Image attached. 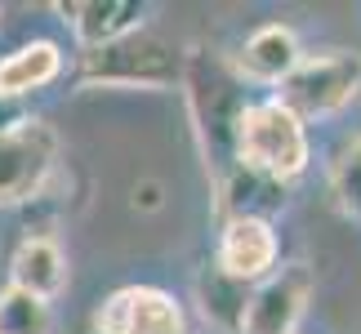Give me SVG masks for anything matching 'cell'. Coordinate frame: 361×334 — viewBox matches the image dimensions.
<instances>
[{
    "label": "cell",
    "instance_id": "obj_1",
    "mask_svg": "<svg viewBox=\"0 0 361 334\" xmlns=\"http://www.w3.org/2000/svg\"><path fill=\"white\" fill-rule=\"evenodd\" d=\"M183 99L192 116V134H197L205 174L224 178L237 161V125L241 111L250 107V85L237 76V67L228 63V54H219L210 45H192L183 49Z\"/></svg>",
    "mask_w": 361,
    "mask_h": 334
},
{
    "label": "cell",
    "instance_id": "obj_2",
    "mask_svg": "<svg viewBox=\"0 0 361 334\" xmlns=\"http://www.w3.org/2000/svg\"><path fill=\"white\" fill-rule=\"evenodd\" d=\"M76 80L85 89H178L183 85V49L170 36L138 27V32L99 49H80Z\"/></svg>",
    "mask_w": 361,
    "mask_h": 334
},
{
    "label": "cell",
    "instance_id": "obj_3",
    "mask_svg": "<svg viewBox=\"0 0 361 334\" xmlns=\"http://www.w3.org/2000/svg\"><path fill=\"white\" fill-rule=\"evenodd\" d=\"M308 161H312L308 125L276 99H250L237 125V161L232 165H245V170L290 187L308 174Z\"/></svg>",
    "mask_w": 361,
    "mask_h": 334
},
{
    "label": "cell",
    "instance_id": "obj_4",
    "mask_svg": "<svg viewBox=\"0 0 361 334\" xmlns=\"http://www.w3.org/2000/svg\"><path fill=\"white\" fill-rule=\"evenodd\" d=\"M357 94H361V54L357 49H322V54H303L299 67L276 85L272 99L308 125V120L343 111Z\"/></svg>",
    "mask_w": 361,
    "mask_h": 334
},
{
    "label": "cell",
    "instance_id": "obj_5",
    "mask_svg": "<svg viewBox=\"0 0 361 334\" xmlns=\"http://www.w3.org/2000/svg\"><path fill=\"white\" fill-rule=\"evenodd\" d=\"M59 147L63 143L54 125H45L40 116L0 134V210L40 197V187L49 183L54 165H59Z\"/></svg>",
    "mask_w": 361,
    "mask_h": 334
},
{
    "label": "cell",
    "instance_id": "obj_6",
    "mask_svg": "<svg viewBox=\"0 0 361 334\" xmlns=\"http://www.w3.org/2000/svg\"><path fill=\"white\" fill-rule=\"evenodd\" d=\"M94 334H188V316L170 290L121 285L94 308Z\"/></svg>",
    "mask_w": 361,
    "mask_h": 334
},
{
    "label": "cell",
    "instance_id": "obj_7",
    "mask_svg": "<svg viewBox=\"0 0 361 334\" xmlns=\"http://www.w3.org/2000/svg\"><path fill=\"white\" fill-rule=\"evenodd\" d=\"M308 299H312V272L303 263H286L268 281L250 290L241 334H295L303 312H308Z\"/></svg>",
    "mask_w": 361,
    "mask_h": 334
},
{
    "label": "cell",
    "instance_id": "obj_8",
    "mask_svg": "<svg viewBox=\"0 0 361 334\" xmlns=\"http://www.w3.org/2000/svg\"><path fill=\"white\" fill-rule=\"evenodd\" d=\"M281 263V241H276V228L263 218H224V232H219L214 245V268L232 276L241 285H259L268 281Z\"/></svg>",
    "mask_w": 361,
    "mask_h": 334
},
{
    "label": "cell",
    "instance_id": "obj_9",
    "mask_svg": "<svg viewBox=\"0 0 361 334\" xmlns=\"http://www.w3.org/2000/svg\"><path fill=\"white\" fill-rule=\"evenodd\" d=\"M299 58H303V45H299L295 27L263 23L241 40V49L232 54L228 63L237 67V76L245 85H281V80L299 67Z\"/></svg>",
    "mask_w": 361,
    "mask_h": 334
},
{
    "label": "cell",
    "instance_id": "obj_10",
    "mask_svg": "<svg viewBox=\"0 0 361 334\" xmlns=\"http://www.w3.org/2000/svg\"><path fill=\"white\" fill-rule=\"evenodd\" d=\"M54 13H63L80 49L112 45V40L147 27V5H138V0H59Z\"/></svg>",
    "mask_w": 361,
    "mask_h": 334
},
{
    "label": "cell",
    "instance_id": "obj_11",
    "mask_svg": "<svg viewBox=\"0 0 361 334\" xmlns=\"http://www.w3.org/2000/svg\"><path fill=\"white\" fill-rule=\"evenodd\" d=\"M72 281V268H67V249L54 241V236L36 232V236H23L18 249L9 259V285L23 290V295H36L54 303Z\"/></svg>",
    "mask_w": 361,
    "mask_h": 334
},
{
    "label": "cell",
    "instance_id": "obj_12",
    "mask_svg": "<svg viewBox=\"0 0 361 334\" xmlns=\"http://www.w3.org/2000/svg\"><path fill=\"white\" fill-rule=\"evenodd\" d=\"M290 205V187L272 183L245 165H232V170L214 183V210L219 218H263L272 223Z\"/></svg>",
    "mask_w": 361,
    "mask_h": 334
},
{
    "label": "cell",
    "instance_id": "obj_13",
    "mask_svg": "<svg viewBox=\"0 0 361 334\" xmlns=\"http://www.w3.org/2000/svg\"><path fill=\"white\" fill-rule=\"evenodd\" d=\"M63 76V49L54 40H27V45L0 54V94L5 99H23L36 89L54 85Z\"/></svg>",
    "mask_w": 361,
    "mask_h": 334
},
{
    "label": "cell",
    "instance_id": "obj_14",
    "mask_svg": "<svg viewBox=\"0 0 361 334\" xmlns=\"http://www.w3.org/2000/svg\"><path fill=\"white\" fill-rule=\"evenodd\" d=\"M250 290H255V285L232 281V276H224V272L214 268V263H210V268H201V272H197V281H192V295H197L201 316H205V321H210L214 330H224V334H241Z\"/></svg>",
    "mask_w": 361,
    "mask_h": 334
},
{
    "label": "cell",
    "instance_id": "obj_15",
    "mask_svg": "<svg viewBox=\"0 0 361 334\" xmlns=\"http://www.w3.org/2000/svg\"><path fill=\"white\" fill-rule=\"evenodd\" d=\"M54 330V308L36 295L5 285L0 290V334H49Z\"/></svg>",
    "mask_w": 361,
    "mask_h": 334
},
{
    "label": "cell",
    "instance_id": "obj_16",
    "mask_svg": "<svg viewBox=\"0 0 361 334\" xmlns=\"http://www.w3.org/2000/svg\"><path fill=\"white\" fill-rule=\"evenodd\" d=\"M330 197H335L339 214L361 223V138H353L330 165Z\"/></svg>",
    "mask_w": 361,
    "mask_h": 334
},
{
    "label": "cell",
    "instance_id": "obj_17",
    "mask_svg": "<svg viewBox=\"0 0 361 334\" xmlns=\"http://www.w3.org/2000/svg\"><path fill=\"white\" fill-rule=\"evenodd\" d=\"M130 201H134V210H143V214H157L161 205H165V187L157 183V178H143V183H134Z\"/></svg>",
    "mask_w": 361,
    "mask_h": 334
},
{
    "label": "cell",
    "instance_id": "obj_18",
    "mask_svg": "<svg viewBox=\"0 0 361 334\" xmlns=\"http://www.w3.org/2000/svg\"><path fill=\"white\" fill-rule=\"evenodd\" d=\"M23 120H32V107H27L23 99H5V94H0V134L18 130Z\"/></svg>",
    "mask_w": 361,
    "mask_h": 334
}]
</instances>
